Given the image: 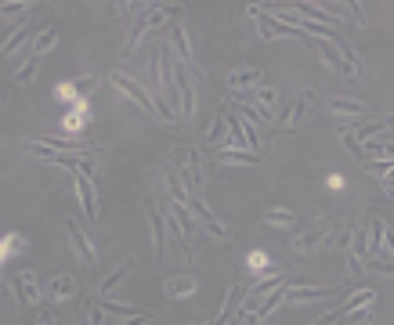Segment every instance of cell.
<instances>
[{
  "mask_svg": "<svg viewBox=\"0 0 394 325\" xmlns=\"http://www.w3.org/2000/svg\"><path fill=\"white\" fill-rule=\"evenodd\" d=\"M178 15H181L178 4H145V8L134 15L131 37L123 40V55H131L134 47L141 44V37H145V32H152V29H167L170 22H178Z\"/></svg>",
  "mask_w": 394,
  "mask_h": 325,
  "instance_id": "obj_1",
  "label": "cell"
},
{
  "mask_svg": "<svg viewBox=\"0 0 394 325\" xmlns=\"http://www.w3.org/2000/svg\"><path fill=\"white\" fill-rule=\"evenodd\" d=\"M113 87L127 94V98H131V102H134L138 109H145V112H156V116H160L163 123H178V116H174V112L167 109V102H163V98L156 94V91H149L145 84H138L134 76H127V73H113Z\"/></svg>",
  "mask_w": 394,
  "mask_h": 325,
  "instance_id": "obj_2",
  "label": "cell"
},
{
  "mask_svg": "<svg viewBox=\"0 0 394 325\" xmlns=\"http://www.w3.org/2000/svg\"><path fill=\"white\" fill-rule=\"evenodd\" d=\"M203 84V73L199 65H178L174 62V91H178V116L181 120H192L196 116V91Z\"/></svg>",
  "mask_w": 394,
  "mask_h": 325,
  "instance_id": "obj_3",
  "label": "cell"
},
{
  "mask_svg": "<svg viewBox=\"0 0 394 325\" xmlns=\"http://www.w3.org/2000/svg\"><path fill=\"white\" fill-rule=\"evenodd\" d=\"M174 170L181 177V185L188 195L203 199V167H199V152L196 149H185V152H174Z\"/></svg>",
  "mask_w": 394,
  "mask_h": 325,
  "instance_id": "obj_4",
  "label": "cell"
},
{
  "mask_svg": "<svg viewBox=\"0 0 394 325\" xmlns=\"http://www.w3.org/2000/svg\"><path fill=\"white\" fill-rule=\"evenodd\" d=\"M29 152H33L37 159H44V162H55V167H66V170H73L76 177H91V174H94V159H91V156H62V152L44 149L40 141H33V145H29Z\"/></svg>",
  "mask_w": 394,
  "mask_h": 325,
  "instance_id": "obj_5",
  "label": "cell"
},
{
  "mask_svg": "<svg viewBox=\"0 0 394 325\" xmlns=\"http://www.w3.org/2000/svg\"><path fill=\"white\" fill-rule=\"evenodd\" d=\"M250 11V19L257 22V29H261V40H279V37H301V29L297 26H286V22H279L275 15H268V11H261V8H246Z\"/></svg>",
  "mask_w": 394,
  "mask_h": 325,
  "instance_id": "obj_6",
  "label": "cell"
},
{
  "mask_svg": "<svg viewBox=\"0 0 394 325\" xmlns=\"http://www.w3.org/2000/svg\"><path fill=\"white\" fill-rule=\"evenodd\" d=\"M185 210H192L196 224H199L207 235H214V239H232V228H225V224H221V221L210 214V210H207V203H203V199H196V195H188Z\"/></svg>",
  "mask_w": 394,
  "mask_h": 325,
  "instance_id": "obj_7",
  "label": "cell"
},
{
  "mask_svg": "<svg viewBox=\"0 0 394 325\" xmlns=\"http://www.w3.org/2000/svg\"><path fill=\"white\" fill-rule=\"evenodd\" d=\"M66 232H69V246L73 253L84 260V264H98V250H94V242L84 235V228L76 224V221H66Z\"/></svg>",
  "mask_w": 394,
  "mask_h": 325,
  "instance_id": "obj_8",
  "label": "cell"
},
{
  "mask_svg": "<svg viewBox=\"0 0 394 325\" xmlns=\"http://www.w3.org/2000/svg\"><path fill=\"white\" fill-rule=\"evenodd\" d=\"M167 47H174V51H178V58H181V65H192V69H196V58H192V44H188V32H185V26L181 22H170L167 29Z\"/></svg>",
  "mask_w": 394,
  "mask_h": 325,
  "instance_id": "obj_9",
  "label": "cell"
},
{
  "mask_svg": "<svg viewBox=\"0 0 394 325\" xmlns=\"http://www.w3.org/2000/svg\"><path fill=\"white\" fill-rule=\"evenodd\" d=\"M315 109V91H301L297 94V102L286 109V130H297L304 120H308V112Z\"/></svg>",
  "mask_w": 394,
  "mask_h": 325,
  "instance_id": "obj_10",
  "label": "cell"
},
{
  "mask_svg": "<svg viewBox=\"0 0 394 325\" xmlns=\"http://www.w3.org/2000/svg\"><path fill=\"white\" fill-rule=\"evenodd\" d=\"M149 224H152V257L163 260L167 257V221L156 206H149Z\"/></svg>",
  "mask_w": 394,
  "mask_h": 325,
  "instance_id": "obj_11",
  "label": "cell"
},
{
  "mask_svg": "<svg viewBox=\"0 0 394 325\" xmlns=\"http://www.w3.org/2000/svg\"><path fill=\"white\" fill-rule=\"evenodd\" d=\"M326 235H329V224H326V221H319V224H311L308 232L297 235V239H293V246L301 250V253H315V250H319L322 242H326Z\"/></svg>",
  "mask_w": 394,
  "mask_h": 325,
  "instance_id": "obj_12",
  "label": "cell"
},
{
  "mask_svg": "<svg viewBox=\"0 0 394 325\" xmlns=\"http://www.w3.org/2000/svg\"><path fill=\"white\" fill-rule=\"evenodd\" d=\"M293 15H301L304 22L326 26V29H333V26L340 22V15H337V11H326V8H319V4H297V8H293Z\"/></svg>",
  "mask_w": 394,
  "mask_h": 325,
  "instance_id": "obj_13",
  "label": "cell"
},
{
  "mask_svg": "<svg viewBox=\"0 0 394 325\" xmlns=\"http://www.w3.org/2000/svg\"><path fill=\"white\" fill-rule=\"evenodd\" d=\"M329 112H333V116H348V120H362V116H369V105L358 102V98H333Z\"/></svg>",
  "mask_w": 394,
  "mask_h": 325,
  "instance_id": "obj_14",
  "label": "cell"
},
{
  "mask_svg": "<svg viewBox=\"0 0 394 325\" xmlns=\"http://www.w3.org/2000/svg\"><path fill=\"white\" fill-rule=\"evenodd\" d=\"M246 297V286L243 282H232L228 286V292H225V304H221V311H217V318L210 322V325H228V318H232V311L239 307V300Z\"/></svg>",
  "mask_w": 394,
  "mask_h": 325,
  "instance_id": "obj_15",
  "label": "cell"
},
{
  "mask_svg": "<svg viewBox=\"0 0 394 325\" xmlns=\"http://www.w3.org/2000/svg\"><path fill=\"white\" fill-rule=\"evenodd\" d=\"M76 195H80V206L87 210V221H98V192H94L91 177H76Z\"/></svg>",
  "mask_w": 394,
  "mask_h": 325,
  "instance_id": "obj_16",
  "label": "cell"
},
{
  "mask_svg": "<svg viewBox=\"0 0 394 325\" xmlns=\"http://www.w3.org/2000/svg\"><path fill=\"white\" fill-rule=\"evenodd\" d=\"M329 292H337V286H286V300L304 304V300H322Z\"/></svg>",
  "mask_w": 394,
  "mask_h": 325,
  "instance_id": "obj_17",
  "label": "cell"
},
{
  "mask_svg": "<svg viewBox=\"0 0 394 325\" xmlns=\"http://www.w3.org/2000/svg\"><path fill=\"white\" fill-rule=\"evenodd\" d=\"M11 289H15V297H19V304H26V307H33V304L40 300V292H37V282H33V275H29V271L15 275Z\"/></svg>",
  "mask_w": 394,
  "mask_h": 325,
  "instance_id": "obj_18",
  "label": "cell"
},
{
  "mask_svg": "<svg viewBox=\"0 0 394 325\" xmlns=\"http://www.w3.org/2000/svg\"><path fill=\"white\" fill-rule=\"evenodd\" d=\"M261 80H264V73L257 69H235V73H228V87L232 91H254V87H261Z\"/></svg>",
  "mask_w": 394,
  "mask_h": 325,
  "instance_id": "obj_19",
  "label": "cell"
},
{
  "mask_svg": "<svg viewBox=\"0 0 394 325\" xmlns=\"http://www.w3.org/2000/svg\"><path fill=\"white\" fill-rule=\"evenodd\" d=\"M282 282H286V279H282V275H272V279L257 282L254 289H250V297H246V311H257V307H261V300H264V297H268V292H272V289H279Z\"/></svg>",
  "mask_w": 394,
  "mask_h": 325,
  "instance_id": "obj_20",
  "label": "cell"
},
{
  "mask_svg": "<svg viewBox=\"0 0 394 325\" xmlns=\"http://www.w3.org/2000/svg\"><path fill=\"white\" fill-rule=\"evenodd\" d=\"M329 44L337 47V55L344 58V65H348L351 73H358V76H362V58H358V51H355V47H351L348 40H344L340 32H333V37H329Z\"/></svg>",
  "mask_w": 394,
  "mask_h": 325,
  "instance_id": "obj_21",
  "label": "cell"
},
{
  "mask_svg": "<svg viewBox=\"0 0 394 325\" xmlns=\"http://www.w3.org/2000/svg\"><path fill=\"white\" fill-rule=\"evenodd\" d=\"M221 162H235V167H257L261 156L257 152H246V149H214Z\"/></svg>",
  "mask_w": 394,
  "mask_h": 325,
  "instance_id": "obj_22",
  "label": "cell"
},
{
  "mask_svg": "<svg viewBox=\"0 0 394 325\" xmlns=\"http://www.w3.org/2000/svg\"><path fill=\"white\" fill-rule=\"evenodd\" d=\"M163 292L170 300H181V297H192L196 292V279L192 275H178V279H167V286H163Z\"/></svg>",
  "mask_w": 394,
  "mask_h": 325,
  "instance_id": "obj_23",
  "label": "cell"
},
{
  "mask_svg": "<svg viewBox=\"0 0 394 325\" xmlns=\"http://www.w3.org/2000/svg\"><path fill=\"white\" fill-rule=\"evenodd\" d=\"M373 304H376V292H373V289H358L348 304H344V307H337V311H340V322L348 318L351 311H358V307H373Z\"/></svg>",
  "mask_w": 394,
  "mask_h": 325,
  "instance_id": "obj_24",
  "label": "cell"
},
{
  "mask_svg": "<svg viewBox=\"0 0 394 325\" xmlns=\"http://www.w3.org/2000/svg\"><path fill=\"white\" fill-rule=\"evenodd\" d=\"M58 37H62V32H58V26H47V29H40V32H37V40H33V58H40V55H47V51H51V47L58 44Z\"/></svg>",
  "mask_w": 394,
  "mask_h": 325,
  "instance_id": "obj_25",
  "label": "cell"
},
{
  "mask_svg": "<svg viewBox=\"0 0 394 325\" xmlns=\"http://www.w3.org/2000/svg\"><path fill=\"white\" fill-rule=\"evenodd\" d=\"M47 289H51L55 300H73L76 297V279H73V275H58V279H51Z\"/></svg>",
  "mask_w": 394,
  "mask_h": 325,
  "instance_id": "obj_26",
  "label": "cell"
},
{
  "mask_svg": "<svg viewBox=\"0 0 394 325\" xmlns=\"http://www.w3.org/2000/svg\"><path fill=\"white\" fill-rule=\"evenodd\" d=\"M225 130H228V105H221V109H217V120H214L210 134H207V145H210V149H221V138H225Z\"/></svg>",
  "mask_w": 394,
  "mask_h": 325,
  "instance_id": "obj_27",
  "label": "cell"
},
{
  "mask_svg": "<svg viewBox=\"0 0 394 325\" xmlns=\"http://www.w3.org/2000/svg\"><path fill=\"white\" fill-rule=\"evenodd\" d=\"M26 40H29V26L22 22V26H15V29L8 32V40H4V44H0V55H15Z\"/></svg>",
  "mask_w": 394,
  "mask_h": 325,
  "instance_id": "obj_28",
  "label": "cell"
},
{
  "mask_svg": "<svg viewBox=\"0 0 394 325\" xmlns=\"http://www.w3.org/2000/svg\"><path fill=\"white\" fill-rule=\"evenodd\" d=\"M282 300H286V282H282L279 289H272V292H268V297L261 300V307H257L254 315H257V318H268V315H272V311H275V307H279Z\"/></svg>",
  "mask_w": 394,
  "mask_h": 325,
  "instance_id": "obj_29",
  "label": "cell"
},
{
  "mask_svg": "<svg viewBox=\"0 0 394 325\" xmlns=\"http://www.w3.org/2000/svg\"><path fill=\"white\" fill-rule=\"evenodd\" d=\"M131 268H134V257H127V260H123V264H120V268H116V271H113V275H109V279L102 282V297H109V292H113V289H116L123 279H127V275H131Z\"/></svg>",
  "mask_w": 394,
  "mask_h": 325,
  "instance_id": "obj_30",
  "label": "cell"
},
{
  "mask_svg": "<svg viewBox=\"0 0 394 325\" xmlns=\"http://www.w3.org/2000/svg\"><path fill=\"white\" fill-rule=\"evenodd\" d=\"M261 221L264 224H275V228H293L297 224L293 210H261Z\"/></svg>",
  "mask_w": 394,
  "mask_h": 325,
  "instance_id": "obj_31",
  "label": "cell"
},
{
  "mask_svg": "<svg viewBox=\"0 0 394 325\" xmlns=\"http://www.w3.org/2000/svg\"><path fill=\"white\" fill-rule=\"evenodd\" d=\"M167 192H170V199L174 203H188V192H185V185H181V177H178V170L174 167H167Z\"/></svg>",
  "mask_w": 394,
  "mask_h": 325,
  "instance_id": "obj_32",
  "label": "cell"
},
{
  "mask_svg": "<svg viewBox=\"0 0 394 325\" xmlns=\"http://www.w3.org/2000/svg\"><path fill=\"white\" fill-rule=\"evenodd\" d=\"M362 156H376V159H391V134L387 138H380V141H366V145H362ZM373 159V162H376Z\"/></svg>",
  "mask_w": 394,
  "mask_h": 325,
  "instance_id": "obj_33",
  "label": "cell"
},
{
  "mask_svg": "<svg viewBox=\"0 0 394 325\" xmlns=\"http://www.w3.org/2000/svg\"><path fill=\"white\" fill-rule=\"evenodd\" d=\"M170 214H174V221L181 224V232H185V239H192V232H196V224H192V217H188V210H185L181 203H174V206H170Z\"/></svg>",
  "mask_w": 394,
  "mask_h": 325,
  "instance_id": "obj_34",
  "label": "cell"
},
{
  "mask_svg": "<svg viewBox=\"0 0 394 325\" xmlns=\"http://www.w3.org/2000/svg\"><path fill=\"white\" fill-rule=\"evenodd\" d=\"M340 141H344V149H348L355 159H366V156H362V141L355 138V130H351V127H340Z\"/></svg>",
  "mask_w": 394,
  "mask_h": 325,
  "instance_id": "obj_35",
  "label": "cell"
},
{
  "mask_svg": "<svg viewBox=\"0 0 394 325\" xmlns=\"http://www.w3.org/2000/svg\"><path fill=\"white\" fill-rule=\"evenodd\" d=\"M235 112H239V120H246V123H268L272 116H268V112H261V109H254V105H235Z\"/></svg>",
  "mask_w": 394,
  "mask_h": 325,
  "instance_id": "obj_36",
  "label": "cell"
},
{
  "mask_svg": "<svg viewBox=\"0 0 394 325\" xmlns=\"http://www.w3.org/2000/svg\"><path fill=\"white\" fill-rule=\"evenodd\" d=\"M102 311H105V315H116V318H138V315H145V311H134V307H127V304H113V300H105Z\"/></svg>",
  "mask_w": 394,
  "mask_h": 325,
  "instance_id": "obj_37",
  "label": "cell"
},
{
  "mask_svg": "<svg viewBox=\"0 0 394 325\" xmlns=\"http://www.w3.org/2000/svg\"><path fill=\"white\" fill-rule=\"evenodd\" d=\"M15 80H19V84H33V80H37V58L33 55H29V62L15 73Z\"/></svg>",
  "mask_w": 394,
  "mask_h": 325,
  "instance_id": "obj_38",
  "label": "cell"
},
{
  "mask_svg": "<svg viewBox=\"0 0 394 325\" xmlns=\"http://www.w3.org/2000/svg\"><path fill=\"white\" fill-rule=\"evenodd\" d=\"M344 322H351V325H369V322H373V307H358V311H351Z\"/></svg>",
  "mask_w": 394,
  "mask_h": 325,
  "instance_id": "obj_39",
  "label": "cell"
},
{
  "mask_svg": "<svg viewBox=\"0 0 394 325\" xmlns=\"http://www.w3.org/2000/svg\"><path fill=\"white\" fill-rule=\"evenodd\" d=\"M22 11H33V4H22V0H11V4H0V15H22Z\"/></svg>",
  "mask_w": 394,
  "mask_h": 325,
  "instance_id": "obj_40",
  "label": "cell"
},
{
  "mask_svg": "<svg viewBox=\"0 0 394 325\" xmlns=\"http://www.w3.org/2000/svg\"><path fill=\"white\" fill-rule=\"evenodd\" d=\"M91 87H94V76H80V80H73V84H69L73 94H87Z\"/></svg>",
  "mask_w": 394,
  "mask_h": 325,
  "instance_id": "obj_41",
  "label": "cell"
},
{
  "mask_svg": "<svg viewBox=\"0 0 394 325\" xmlns=\"http://www.w3.org/2000/svg\"><path fill=\"white\" fill-rule=\"evenodd\" d=\"M333 246H337L340 253H348V250H351V228H344V232L333 239Z\"/></svg>",
  "mask_w": 394,
  "mask_h": 325,
  "instance_id": "obj_42",
  "label": "cell"
},
{
  "mask_svg": "<svg viewBox=\"0 0 394 325\" xmlns=\"http://www.w3.org/2000/svg\"><path fill=\"white\" fill-rule=\"evenodd\" d=\"M87 318H91V325H105V311H102V307H87Z\"/></svg>",
  "mask_w": 394,
  "mask_h": 325,
  "instance_id": "obj_43",
  "label": "cell"
},
{
  "mask_svg": "<svg viewBox=\"0 0 394 325\" xmlns=\"http://www.w3.org/2000/svg\"><path fill=\"white\" fill-rule=\"evenodd\" d=\"M145 322H152V311H145V315H138V318H123L120 325H145Z\"/></svg>",
  "mask_w": 394,
  "mask_h": 325,
  "instance_id": "obj_44",
  "label": "cell"
},
{
  "mask_svg": "<svg viewBox=\"0 0 394 325\" xmlns=\"http://www.w3.org/2000/svg\"><path fill=\"white\" fill-rule=\"evenodd\" d=\"M348 11H351V19H355L358 26H366V15H362V4H348Z\"/></svg>",
  "mask_w": 394,
  "mask_h": 325,
  "instance_id": "obj_45",
  "label": "cell"
},
{
  "mask_svg": "<svg viewBox=\"0 0 394 325\" xmlns=\"http://www.w3.org/2000/svg\"><path fill=\"white\" fill-rule=\"evenodd\" d=\"M239 325H264V318H257L254 311H246V315L239 318Z\"/></svg>",
  "mask_w": 394,
  "mask_h": 325,
  "instance_id": "obj_46",
  "label": "cell"
},
{
  "mask_svg": "<svg viewBox=\"0 0 394 325\" xmlns=\"http://www.w3.org/2000/svg\"><path fill=\"white\" fill-rule=\"evenodd\" d=\"M37 325H55V318H51V311H47V307H44V311H40V318H37Z\"/></svg>",
  "mask_w": 394,
  "mask_h": 325,
  "instance_id": "obj_47",
  "label": "cell"
},
{
  "mask_svg": "<svg viewBox=\"0 0 394 325\" xmlns=\"http://www.w3.org/2000/svg\"><path fill=\"white\" fill-rule=\"evenodd\" d=\"M0 286H4V282H0Z\"/></svg>",
  "mask_w": 394,
  "mask_h": 325,
  "instance_id": "obj_48",
  "label": "cell"
}]
</instances>
